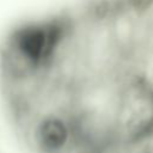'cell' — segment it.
Instances as JSON below:
<instances>
[{
    "instance_id": "6da1fadb",
    "label": "cell",
    "mask_w": 153,
    "mask_h": 153,
    "mask_svg": "<svg viewBox=\"0 0 153 153\" xmlns=\"http://www.w3.org/2000/svg\"><path fill=\"white\" fill-rule=\"evenodd\" d=\"M26 137L35 153H72L80 146L71 106H38L27 117Z\"/></svg>"
},
{
    "instance_id": "7a4b0ae2",
    "label": "cell",
    "mask_w": 153,
    "mask_h": 153,
    "mask_svg": "<svg viewBox=\"0 0 153 153\" xmlns=\"http://www.w3.org/2000/svg\"><path fill=\"white\" fill-rule=\"evenodd\" d=\"M127 11L139 18L153 16V0H123Z\"/></svg>"
},
{
    "instance_id": "3957f363",
    "label": "cell",
    "mask_w": 153,
    "mask_h": 153,
    "mask_svg": "<svg viewBox=\"0 0 153 153\" xmlns=\"http://www.w3.org/2000/svg\"><path fill=\"white\" fill-rule=\"evenodd\" d=\"M140 145H143L145 146L142 153H153V137L148 139L147 141H145V142H142Z\"/></svg>"
},
{
    "instance_id": "277c9868",
    "label": "cell",
    "mask_w": 153,
    "mask_h": 153,
    "mask_svg": "<svg viewBox=\"0 0 153 153\" xmlns=\"http://www.w3.org/2000/svg\"><path fill=\"white\" fill-rule=\"evenodd\" d=\"M145 76H146V75H145ZM146 84H147L148 94H149V97H151V99H152V102H153V82H152L151 80H148L147 76H146Z\"/></svg>"
},
{
    "instance_id": "5b68a950",
    "label": "cell",
    "mask_w": 153,
    "mask_h": 153,
    "mask_svg": "<svg viewBox=\"0 0 153 153\" xmlns=\"http://www.w3.org/2000/svg\"><path fill=\"white\" fill-rule=\"evenodd\" d=\"M82 153H102V151L100 149H86Z\"/></svg>"
}]
</instances>
